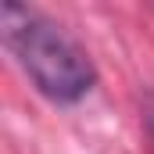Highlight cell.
Wrapping results in <instances>:
<instances>
[{
	"instance_id": "cell-2",
	"label": "cell",
	"mask_w": 154,
	"mask_h": 154,
	"mask_svg": "<svg viewBox=\"0 0 154 154\" xmlns=\"http://www.w3.org/2000/svg\"><path fill=\"white\" fill-rule=\"evenodd\" d=\"M143 122H147V136H151V151H154V97H147V108H143Z\"/></svg>"
},
{
	"instance_id": "cell-1",
	"label": "cell",
	"mask_w": 154,
	"mask_h": 154,
	"mask_svg": "<svg viewBox=\"0 0 154 154\" xmlns=\"http://www.w3.org/2000/svg\"><path fill=\"white\" fill-rule=\"evenodd\" d=\"M0 29H4L7 50L18 57V65L25 68V75L36 82L43 97H50L57 104H72L90 93L93 65H90L86 50L61 25L7 0V4H0Z\"/></svg>"
}]
</instances>
